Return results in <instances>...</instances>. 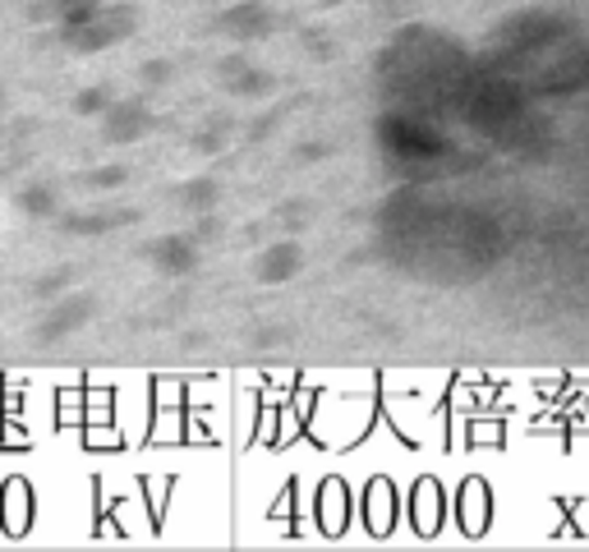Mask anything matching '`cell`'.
<instances>
[{"instance_id": "1", "label": "cell", "mask_w": 589, "mask_h": 552, "mask_svg": "<svg viewBox=\"0 0 589 552\" xmlns=\"http://www.w3.org/2000/svg\"><path fill=\"white\" fill-rule=\"evenodd\" d=\"M134 33H139V10H134L129 0H106V10L92 14L88 24L61 28V42L78 55H97V51H111V47L129 42Z\"/></svg>"}, {"instance_id": "2", "label": "cell", "mask_w": 589, "mask_h": 552, "mask_svg": "<svg viewBox=\"0 0 589 552\" xmlns=\"http://www.w3.org/2000/svg\"><path fill=\"white\" fill-rule=\"evenodd\" d=\"M212 28L226 33L235 47H253V42H267L277 33V10L267 0H230V5L217 10Z\"/></svg>"}, {"instance_id": "3", "label": "cell", "mask_w": 589, "mask_h": 552, "mask_svg": "<svg viewBox=\"0 0 589 552\" xmlns=\"http://www.w3.org/2000/svg\"><path fill=\"white\" fill-rule=\"evenodd\" d=\"M217 88L226 97H235V102H267L277 92V74L259 61H249L245 51H235L217 61Z\"/></svg>"}, {"instance_id": "4", "label": "cell", "mask_w": 589, "mask_h": 552, "mask_svg": "<svg viewBox=\"0 0 589 552\" xmlns=\"http://www.w3.org/2000/svg\"><path fill=\"white\" fill-rule=\"evenodd\" d=\"M156 125V115L148 111L143 97H115L111 111L102 115V125H97V134H102V143L111 148H129L139 143V138H148Z\"/></svg>"}, {"instance_id": "5", "label": "cell", "mask_w": 589, "mask_h": 552, "mask_svg": "<svg viewBox=\"0 0 589 552\" xmlns=\"http://www.w3.org/2000/svg\"><path fill=\"white\" fill-rule=\"evenodd\" d=\"M143 259L152 263L156 276H171V281H180V276L199 272V235L166 230V235H156V240L143 244Z\"/></svg>"}, {"instance_id": "6", "label": "cell", "mask_w": 589, "mask_h": 552, "mask_svg": "<svg viewBox=\"0 0 589 552\" xmlns=\"http://www.w3.org/2000/svg\"><path fill=\"white\" fill-rule=\"evenodd\" d=\"M92 318H97V300H92V294H88V290H78V294L70 290V294H61V300L47 309V318L37 323L33 337L42 341V346H51V341L70 337V331H84Z\"/></svg>"}, {"instance_id": "7", "label": "cell", "mask_w": 589, "mask_h": 552, "mask_svg": "<svg viewBox=\"0 0 589 552\" xmlns=\"http://www.w3.org/2000/svg\"><path fill=\"white\" fill-rule=\"evenodd\" d=\"M249 272L259 286H286L304 272V244L300 240H272L267 249H259V259H253Z\"/></svg>"}, {"instance_id": "8", "label": "cell", "mask_w": 589, "mask_h": 552, "mask_svg": "<svg viewBox=\"0 0 589 552\" xmlns=\"http://www.w3.org/2000/svg\"><path fill=\"white\" fill-rule=\"evenodd\" d=\"M134 222V208H121V212H65L61 222V235H74V240H97V235H111Z\"/></svg>"}, {"instance_id": "9", "label": "cell", "mask_w": 589, "mask_h": 552, "mask_svg": "<svg viewBox=\"0 0 589 552\" xmlns=\"http://www.w3.org/2000/svg\"><path fill=\"white\" fill-rule=\"evenodd\" d=\"M18 212L33 216V222H55L61 216V185H51V180H33L18 189Z\"/></svg>"}, {"instance_id": "10", "label": "cell", "mask_w": 589, "mask_h": 552, "mask_svg": "<svg viewBox=\"0 0 589 552\" xmlns=\"http://www.w3.org/2000/svg\"><path fill=\"white\" fill-rule=\"evenodd\" d=\"M175 203H180L185 212H212L222 203V180L217 175H193V180H185L180 189H175Z\"/></svg>"}, {"instance_id": "11", "label": "cell", "mask_w": 589, "mask_h": 552, "mask_svg": "<svg viewBox=\"0 0 589 552\" xmlns=\"http://www.w3.org/2000/svg\"><path fill=\"white\" fill-rule=\"evenodd\" d=\"M235 134V121H226V115H208V121L189 134V152L193 156H217Z\"/></svg>"}, {"instance_id": "12", "label": "cell", "mask_w": 589, "mask_h": 552, "mask_svg": "<svg viewBox=\"0 0 589 552\" xmlns=\"http://www.w3.org/2000/svg\"><path fill=\"white\" fill-rule=\"evenodd\" d=\"M111 102H115V88L111 84H88V88H78L70 97V111L84 115V121H102V115L111 111Z\"/></svg>"}, {"instance_id": "13", "label": "cell", "mask_w": 589, "mask_h": 552, "mask_svg": "<svg viewBox=\"0 0 589 552\" xmlns=\"http://www.w3.org/2000/svg\"><path fill=\"white\" fill-rule=\"evenodd\" d=\"M106 10V0H51V18L61 28H78V24H88L92 14H102Z\"/></svg>"}, {"instance_id": "14", "label": "cell", "mask_w": 589, "mask_h": 552, "mask_svg": "<svg viewBox=\"0 0 589 552\" xmlns=\"http://www.w3.org/2000/svg\"><path fill=\"white\" fill-rule=\"evenodd\" d=\"M171 78H175V65L166 61V55H148V61L139 65V84H143L148 92L171 88Z\"/></svg>"}, {"instance_id": "15", "label": "cell", "mask_w": 589, "mask_h": 552, "mask_svg": "<svg viewBox=\"0 0 589 552\" xmlns=\"http://www.w3.org/2000/svg\"><path fill=\"white\" fill-rule=\"evenodd\" d=\"M129 180V171L121 166V162H111V166H92L88 175H84V185L88 189H97V193H111V189H121Z\"/></svg>"}, {"instance_id": "16", "label": "cell", "mask_w": 589, "mask_h": 552, "mask_svg": "<svg viewBox=\"0 0 589 552\" xmlns=\"http://www.w3.org/2000/svg\"><path fill=\"white\" fill-rule=\"evenodd\" d=\"M313 156H323V143H304V152H294L290 162H313Z\"/></svg>"}, {"instance_id": "17", "label": "cell", "mask_w": 589, "mask_h": 552, "mask_svg": "<svg viewBox=\"0 0 589 552\" xmlns=\"http://www.w3.org/2000/svg\"><path fill=\"white\" fill-rule=\"evenodd\" d=\"M410 10V0H378V14H401Z\"/></svg>"}, {"instance_id": "18", "label": "cell", "mask_w": 589, "mask_h": 552, "mask_svg": "<svg viewBox=\"0 0 589 552\" xmlns=\"http://www.w3.org/2000/svg\"><path fill=\"white\" fill-rule=\"evenodd\" d=\"M318 5H323V10H337V5H341V0H318Z\"/></svg>"}, {"instance_id": "19", "label": "cell", "mask_w": 589, "mask_h": 552, "mask_svg": "<svg viewBox=\"0 0 589 552\" xmlns=\"http://www.w3.org/2000/svg\"><path fill=\"white\" fill-rule=\"evenodd\" d=\"M0 111H5V88H0Z\"/></svg>"}]
</instances>
